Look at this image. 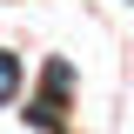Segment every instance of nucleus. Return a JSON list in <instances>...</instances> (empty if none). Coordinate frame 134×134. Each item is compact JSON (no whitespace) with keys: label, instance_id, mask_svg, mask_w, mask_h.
Instances as JSON below:
<instances>
[{"label":"nucleus","instance_id":"1","mask_svg":"<svg viewBox=\"0 0 134 134\" xmlns=\"http://www.w3.org/2000/svg\"><path fill=\"white\" fill-rule=\"evenodd\" d=\"M14 94H20V60L0 54V100H14Z\"/></svg>","mask_w":134,"mask_h":134}]
</instances>
